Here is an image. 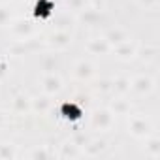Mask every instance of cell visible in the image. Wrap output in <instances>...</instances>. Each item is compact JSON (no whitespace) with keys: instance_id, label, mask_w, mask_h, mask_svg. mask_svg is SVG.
Instances as JSON below:
<instances>
[{"instance_id":"cell-1","label":"cell","mask_w":160,"mask_h":160,"mask_svg":"<svg viewBox=\"0 0 160 160\" xmlns=\"http://www.w3.org/2000/svg\"><path fill=\"white\" fill-rule=\"evenodd\" d=\"M53 10V4L49 2V0H40V2L36 4V15L38 17H47Z\"/></svg>"},{"instance_id":"cell-2","label":"cell","mask_w":160,"mask_h":160,"mask_svg":"<svg viewBox=\"0 0 160 160\" xmlns=\"http://www.w3.org/2000/svg\"><path fill=\"white\" fill-rule=\"evenodd\" d=\"M62 115L68 117V119H77L79 115H81V111H79L75 106H72V104H64L62 106Z\"/></svg>"}]
</instances>
